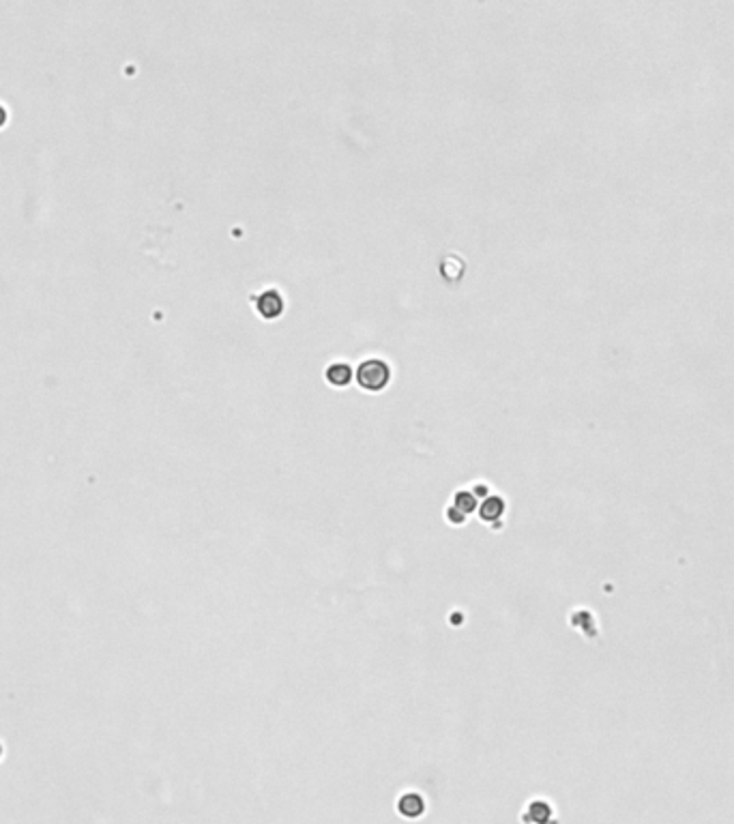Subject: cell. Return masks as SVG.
<instances>
[{
	"label": "cell",
	"mask_w": 734,
	"mask_h": 824,
	"mask_svg": "<svg viewBox=\"0 0 734 824\" xmlns=\"http://www.w3.org/2000/svg\"><path fill=\"white\" fill-rule=\"evenodd\" d=\"M356 382L361 389L378 393L391 382V365L383 359H365L356 367Z\"/></svg>",
	"instance_id": "1"
},
{
	"label": "cell",
	"mask_w": 734,
	"mask_h": 824,
	"mask_svg": "<svg viewBox=\"0 0 734 824\" xmlns=\"http://www.w3.org/2000/svg\"><path fill=\"white\" fill-rule=\"evenodd\" d=\"M253 301H256V312H258L264 320H275V318H279V316L283 314V307H286L281 293L275 290V288L262 290L260 295L253 297Z\"/></svg>",
	"instance_id": "2"
},
{
	"label": "cell",
	"mask_w": 734,
	"mask_h": 824,
	"mask_svg": "<svg viewBox=\"0 0 734 824\" xmlns=\"http://www.w3.org/2000/svg\"><path fill=\"white\" fill-rule=\"evenodd\" d=\"M398 811L408 820L421 818L426 813V798L419 792H406L398 800Z\"/></svg>",
	"instance_id": "3"
},
{
	"label": "cell",
	"mask_w": 734,
	"mask_h": 824,
	"mask_svg": "<svg viewBox=\"0 0 734 824\" xmlns=\"http://www.w3.org/2000/svg\"><path fill=\"white\" fill-rule=\"evenodd\" d=\"M326 382L333 385V387H346L352 382L354 378V370L350 367V363L346 361H335L326 367Z\"/></svg>",
	"instance_id": "4"
},
{
	"label": "cell",
	"mask_w": 734,
	"mask_h": 824,
	"mask_svg": "<svg viewBox=\"0 0 734 824\" xmlns=\"http://www.w3.org/2000/svg\"><path fill=\"white\" fill-rule=\"evenodd\" d=\"M505 509H507V504H505V500L501 498V496H490L483 504H481V519L483 522H488V524H492V526H498L501 524V517L505 515Z\"/></svg>",
	"instance_id": "5"
},
{
	"label": "cell",
	"mask_w": 734,
	"mask_h": 824,
	"mask_svg": "<svg viewBox=\"0 0 734 824\" xmlns=\"http://www.w3.org/2000/svg\"><path fill=\"white\" fill-rule=\"evenodd\" d=\"M456 511H460L464 517H468L475 509H477V494L475 492H468V489H460L453 494V504H451Z\"/></svg>",
	"instance_id": "6"
},
{
	"label": "cell",
	"mask_w": 734,
	"mask_h": 824,
	"mask_svg": "<svg viewBox=\"0 0 734 824\" xmlns=\"http://www.w3.org/2000/svg\"><path fill=\"white\" fill-rule=\"evenodd\" d=\"M550 815H552L550 805L535 800V803L528 805V811L524 813V820H526V822H535V824H543V822L550 820Z\"/></svg>",
	"instance_id": "7"
},
{
	"label": "cell",
	"mask_w": 734,
	"mask_h": 824,
	"mask_svg": "<svg viewBox=\"0 0 734 824\" xmlns=\"http://www.w3.org/2000/svg\"><path fill=\"white\" fill-rule=\"evenodd\" d=\"M7 123V110H5V106L0 103V127H3Z\"/></svg>",
	"instance_id": "8"
}]
</instances>
